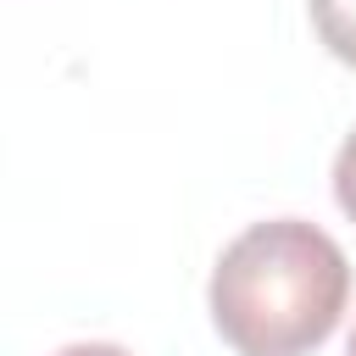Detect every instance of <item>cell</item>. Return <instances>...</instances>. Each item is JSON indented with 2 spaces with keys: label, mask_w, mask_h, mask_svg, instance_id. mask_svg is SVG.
Listing matches in <instances>:
<instances>
[{
  "label": "cell",
  "mask_w": 356,
  "mask_h": 356,
  "mask_svg": "<svg viewBox=\"0 0 356 356\" xmlns=\"http://www.w3.org/2000/svg\"><path fill=\"white\" fill-rule=\"evenodd\" d=\"M350 300V261L306 217L250 222L211 267V328L234 356H312Z\"/></svg>",
  "instance_id": "cell-1"
},
{
  "label": "cell",
  "mask_w": 356,
  "mask_h": 356,
  "mask_svg": "<svg viewBox=\"0 0 356 356\" xmlns=\"http://www.w3.org/2000/svg\"><path fill=\"white\" fill-rule=\"evenodd\" d=\"M56 356H134V350H122L111 339H78V345H61Z\"/></svg>",
  "instance_id": "cell-4"
},
{
  "label": "cell",
  "mask_w": 356,
  "mask_h": 356,
  "mask_svg": "<svg viewBox=\"0 0 356 356\" xmlns=\"http://www.w3.org/2000/svg\"><path fill=\"white\" fill-rule=\"evenodd\" d=\"M345 356H356V328H350V345H345Z\"/></svg>",
  "instance_id": "cell-5"
},
{
  "label": "cell",
  "mask_w": 356,
  "mask_h": 356,
  "mask_svg": "<svg viewBox=\"0 0 356 356\" xmlns=\"http://www.w3.org/2000/svg\"><path fill=\"white\" fill-rule=\"evenodd\" d=\"M334 200H339V211L356 222V128L345 134V145H339V156H334Z\"/></svg>",
  "instance_id": "cell-3"
},
{
  "label": "cell",
  "mask_w": 356,
  "mask_h": 356,
  "mask_svg": "<svg viewBox=\"0 0 356 356\" xmlns=\"http://www.w3.org/2000/svg\"><path fill=\"white\" fill-rule=\"evenodd\" d=\"M317 39L328 44V56H339L345 67H356V0H306Z\"/></svg>",
  "instance_id": "cell-2"
}]
</instances>
